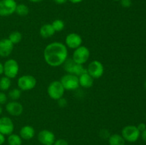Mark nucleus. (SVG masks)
<instances>
[{"label":"nucleus","mask_w":146,"mask_h":145,"mask_svg":"<svg viewBox=\"0 0 146 145\" xmlns=\"http://www.w3.org/2000/svg\"><path fill=\"white\" fill-rule=\"evenodd\" d=\"M83 43V39L79 34L76 33H71L66 37L65 45L71 49H76L80 47Z\"/></svg>","instance_id":"9b49d317"},{"label":"nucleus","mask_w":146,"mask_h":145,"mask_svg":"<svg viewBox=\"0 0 146 145\" xmlns=\"http://www.w3.org/2000/svg\"><path fill=\"white\" fill-rule=\"evenodd\" d=\"M7 99H8V97L7 95L4 93L3 91L0 92V105H4L6 104L7 102Z\"/></svg>","instance_id":"bb28decb"},{"label":"nucleus","mask_w":146,"mask_h":145,"mask_svg":"<svg viewBox=\"0 0 146 145\" xmlns=\"http://www.w3.org/2000/svg\"><path fill=\"white\" fill-rule=\"evenodd\" d=\"M113 1H120V0H113Z\"/></svg>","instance_id":"58836bf2"},{"label":"nucleus","mask_w":146,"mask_h":145,"mask_svg":"<svg viewBox=\"0 0 146 145\" xmlns=\"http://www.w3.org/2000/svg\"><path fill=\"white\" fill-rule=\"evenodd\" d=\"M4 73V64L0 62V75Z\"/></svg>","instance_id":"c9c22d12"},{"label":"nucleus","mask_w":146,"mask_h":145,"mask_svg":"<svg viewBox=\"0 0 146 145\" xmlns=\"http://www.w3.org/2000/svg\"><path fill=\"white\" fill-rule=\"evenodd\" d=\"M21 90L19 88H14L11 90L9 92L8 97L11 100L16 101L19 100L21 97Z\"/></svg>","instance_id":"b1692460"},{"label":"nucleus","mask_w":146,"mask_h":145,"mask_svg":"<svg viewBox=\"0 0 146 145\" xmlns=\"http://www.w3.org/2000/svg\"><path fill=\"white\" fill-rule=\"evenodd\" d=\"M60 82L64 86L65 90H76L80 86L78 77L73 74L66 73L61 77Z\"/></svg>","instance_id":"39448f33"},{"label":"nucleus","mask_w":146,"mask_h":145,"mask_svg":"<svg viewBox=\"0 0 146 145\" xmlns=\"http://www.w3.org/2000/svg\"><path fill=\"white\" fill-rule=\"evenodd\" d=\"M64 68L67 73L73 74L78 77L87 72L86 68H84L83 65L76 63L72 58H67L66 60L64 63Z\"/></svg>","instance_id":"20e7f679"},{"label":"nucleus","mask_w":146,"mask_h":145,"mask_svg":"<svg viewBox=\"0 0 146 145\" xmlns=\"http://www.w3.org/2000/svg\"><path fill=\"white\" fill-rule=\"evenodd\" d=\"M58 105L60 107H65L67 105V101L65 98H61L58 100Z\"/></svg>","instance_id":"c85d7f7f"},{"label":"nucleus","mask_w":146,"mask_h":145,"mask_svg":"<svg viewBox=\"0 0 146 145\" xmlns=\"http://www.w3.org/2000/svg\"><path fill=\"white\" fill-rule=\"evenodd\" d=\"M14 129V125L11 118L9 117H0V133L9 136L13 133Z\"/></svg>","instance_id":"f8f14e48"},{"label":"nucleus","mask_w":146,"mask_h":145,"mask_svg":"<svg viewBox=\"0 0 146 145\" xmlns=\"http://www.w3.org/2000/svg\"><path fill=\"white\" fill-rule=\"evenodd\" d=\"M87 72L94 79H98L104 73V65L98 61H93L88 64L86 68Z\"/></svg>","instance_id":"9d476101"},{"label":"nucleus","mask_w":146,"mask_h":145,"mask_svg":"<svg viewBox=\"0 0 146 145\" xmlns=\"http://www.w3.org/2000/svg\"><path fill=\"white\" fill-rule=\"evenodd\" d=\"M7 143L9 145H21L22 139L19 136V134H16L12 133L8 136Z\"/></svg>","instance_id":"aec40b11"},{"label":"nucleus","mask_w":146,"mask_h":145,"mask_svg":"<svg viewBox=\"0 0 146 145\" xmlns=\"http://www.w3.org/2000/svg\"><path fill=\"white\" fill-rule=\"evenodd\" d=\"M2 112H3V108H2V107H1V105H0V115L2 114Z\"/></svg>","instance_id":"4c0bfd02"},{"label":"nucleus","mask_w":146,"mask_h":145,"mask_svg":"<svg viewBox=\"0 0 146 145\" xmlns=\"http://www.w3.org/2000/svg\"><path fill=\"white\" fill-rule=\"evenodd\" d=\"M65 92V89L60 80H54L48 85L47 88V93L51 99L58 100L63 98Z\"/></svg>","instance_id":"7ed1b4c3"},{"label":"nucleus","mask_w":146,"mask_h":145,"mask_svg":"<svg viewBox=\"0 0 146 145\" xmlns=\"http://www.w3.org/2000/svg\"><path fill=\"white\" fill-rule=\"evenodd\" d=\"M14 45L8 38L0 40V56L5 58L11 55L14 49Z\"/></svg>","instance_id":"2eb2a0df"},{"label":"nucleus","mask_w":146,"mask_h":145,"mask_svg":"<svg viewBox=\"0 0 146 145\" xmlns=\"http://www.w3.org/2000/svg\"><path fill=\"white\" fill-rule=\"evenodd\" d=\"M6 110L11 116L17 117L21 115L24 111L23 105L17 101H10L6 105Z\"/></svg>","instance_id":"4468645a"},{"label":"nucleus","mask_w":146,"mask_h":145,"mask_svg":"<svg viewBox=\"0 0 146 145\" xmlns=\"http://www.w3.org/2000/svg\"><path fill=\"white\" fill-rule=\"evenodd\" d=\"M15 13L19 16H26L29 13V9L24 4H17Z\"/></svg>","instance_id":"412c9836"},{"label":"nucleus","mask_w":146,"mask_h":145,"mask_svg":"<svg viewBox=\"0 0 146 145\" xmlns=\"http://www.w3.org/2000/svg\"><path fill=\"white\" fill-rule=\"evenodd\" d=\"M16 0H0V16H9L15 13Z\"/></svg>","instance_id":"1a4fd4ad"},{"label":"nucleus","mask_w":146,"mask_h":145,"mask_svg":"<svg viewBox=\"0 0 146 145\" xmlns=\"http://www.w3.org/2000/svg\"><path fill=\"white\" fill-rule=\"evenodd\" d=\"M145 89H146V81H145Z\"/></svg>","instance_id":"ea45409f"},{"label":"nucleus","mask_w":146,"mask_h":145,"mask_svg":"<svg viewBox=\"0 0 146 145\" xmlns=\"http://www.w3.org/2000/svg\"><path fill=\"white\" fill-rule=\"evenodd\" d=\"M90 54L89 49L86 46L81 45L74 50L72 59L76 63L84 65L89 59Z\"/></svg>","instance_id":"0eeeda50"},{"label":"nucleus","mask_w":146,"mask_h":145,"mask_svg":"<svg viewBox=\"0 0 146 145\" xmlns=\"http://www.w3.org/2000/svg\"><path fill=\"white\" fill-rule=\"evenodd\" d=\"M68 49L65 44L61 42H52L46 46L44 58L48 65L58 67L63 65L68 58Z\"/></svg>","instance_id":"f257e3e1"},{"label":"nucleus","mask_w":146,"mask_h":145,"mask_svg":"<svg viewBox=\"0 0 146 145\" xmlns=\"http://www.w3.org/2000/svg\"><path fill=\"white\" fill-rule=\"evenodd\" d=\"M19 66L16 60L9 59L4 64V74L10 79L16 78L19 73Z\"/></svg>","instance_id":"6e6552de"},{"label":"nucleus","mask_w":146,"mask_h":145,"mask_svg":"<svg viewBox=\"0 0 146 145\" xmlns=\"http://www.w3.org/2000/svg\"><path fill=\"white\" fill-rule=\"evenodd\" d=\"M55 32V30L53 28L51 24H46L41 26L39 31L40 35L43 38H48L53 36Z\"/></svg>","instance_id":"a211bd4d"},{"label":"nucleus","mask_w":146,"mask_h":145,"mask_svg":"<svg viewBox=\"0 0 146 145\" xmlns=\"http://www.w3.org/2000/svg\"><path fill=\"white\" fill-rule=\"evenodd\" d=\"M121 136L123 137L125 142L133 143L138 140L141 136V132L138 130L137 126L127 125L123 128L121 131Z\"/></svg>","instance_id":"f03ea898"},{"label":"nucleus","mask_w":146,"mask_h":145,"mask_svg":"<svg viewBox=\"0 0 146 145\" xmlns=\"http://www.w3.org/2000/svg\"><path fill=\"white\" fill-rule=\"evenodd\" d=\"M54 145H68V143L66 139H58L55 140Z\"/></svg>","instance_id":"cd10ccee"},{"label":"nucleus","mask_w":146,"mask_h":145,"mask_svg":"<svg viewBox=\"0 0 146 145\" xmlns=\"http://www.w3.org/2000/svg\"><path fill=\"white\" fill-rule=\"evenodd\" d=\"M8 38L14 45V44H19V43L21 42V39H22V34L18 31H12V32L9 35Z\"/></svg>","instance_id":"4be33fe9"},{"label":"nucleus","mask_w":146,"mask_h":145,"mask_svg":"<svg viewBox=\"0 0 146 145\" xmlns=\"http://www.w3.org/2000/svg\"><path fill=\"white\" fill-rule=\"evenodd\" d=\"M137 128L138 129V130L141 132H142L143 131H144L146 129V125L145 123H140L139 125L137 126Z\"/></svg>","instance_id":"7c9ffc66"},{"label":"nucleus","mask_w":146,"mask_h":145,"mask_svg":"<svg viewBox=\"0 0 146 145\" xmlns=\"http://www.w3.org/2000/svg\"><path fill=\"white\" fill-rule=\"evenodd\" d=\"M53 1L57 4H65V3H66V1H68V0H53Z\"/></svg>","instance_id":"72a5a7b5"},{"label":"nucleus","mask_w":146,"mask_h":145,"mask_svg":"<svg viewBox=\"0 0 146 145\" xmlns=\"http://www.w3.org/2000/svg\"><path fill=\"white\" fill-rule=\"evenodd\" d=\"M109 145H125V141L121 134H113L108 137Z\"/></svg>","instance_id":"6ab92c4d"},{"label":"nucleus","mask_w":146,"mask_h":145,"mask_svg":"<svg viewBox=\"0 0 146 145\" xmlns=\"http://www.w3.org/2000/svg\"><path fill=\"white\" fill-rule=\"evenodd\" d=\"M11 85V81L10 78L5 76L0 78V90L1 91H7L10 88Z\"/></svg>","instance_id":"5701e85b"},{"label":"nucleus","mask_w":146,"mask_h":145,"mask_svg":"<svg viewBox=\"0 0 146 145\" xmlns=\"http://www.w3.org/2000/svg\"><path fill=\"white\" fill-rule=\"evenodd\" d=\"M101 136L104 139H106V138L109 137L110 134L106 129H103V130L101 131Z\"/></svg>","instance_id":"c756f323"},{"label":"nucleus","mask_w":146,"mask_h":145,"mask_svg":"<svg viewBox=\"0 0 146 145\" xmlns=\"http://www.w3.org/2000/svg\"><path fill=\"white\" fill-rule=\"evenodd\" d=\"M94 78L87 72L82 74V75L78 77L80 86L83 87L84 88H91L93 85H94Z\"/></svg>","instance_id":"f3484780"},{"label":"nucleus","mask_w":146,"mask_h":145,"mask_svg":"<svg viewBox=\"0 0 146 145\" xmlns=\"http://www.w3.org/2000/svg\"><path fill=\"white\" fill-rule=\"evenodd\" d=\"M29 1H31V2L32 3H39V2H41V1H43L44 0H29Z\"/></svg>","instance_id":"e433bc0d"},{"label":"nucleus","mask_w":146,"mask_h":145,"mask_svg":"<svg viewBox=\"0 0 146 145\" xmlns=\"http://www.w3.org/2000/svg\"><path fill=\"white\" fill-rule=\"evenodd\" d=\"M19 89L21 91H29L34 89L36 85V79L33 75H24L19 77L17 80Z\"/></svg>","instance_id":"423d86ee"},{"label":"nucleus","mask_w":146,"mask_h":145,"mask_svg":"<svg viewBox=\"0 0 146 145\" xmlns=\"http://www.w3.org/2000/svg\"><path fill=\"white\" fill-rule=\"evenodd\" d=\"M35 135V129L30 125H25L22 127L19 131V136L24 140L31 139Z\"/></svg>","instance_id":"dca6fc26"},{"label":"nucleus","mask_w":146,"mask_h":145,"mask_svg":"<svg viewBox=\"0 0 146 145\" xmlns=\"http://www.w3.org/2000/svg\"><path fill=\"white\" fill-rule=\"evenodd\" d=\"M53 28H54L56 32H58V31H61L64 30V27H65V24H64V21H62L61 19H56L53 21V23L51 24Z\"/></svg>","instance_id":"393cba45"},{"label":"nucleus","mask_w":146,"mask_h":145,"mask_svg":"<svg viewBox=\"0 0 146 145\" xmlns=\"http://www.w3.org/2000/svg\"><path fill=\"white\" fill-rule=\"evenodd\" d=\"M38 140L43 145H54L56 140L54 134L48 129L40 131L38 134Z\"/></svg>","instance_id":"ddd939ff"},{"label":"nucleus","mask_w":146,"mask_h":145,"mask_svg":"<svg viewBox=\"0 0 146 145\" xmlns=\"http://www.w3.org/2000/svg\"><path fill=\"white\" fill-rule=\"evenodd\" d=\"M141 136L143 140L146 142V129L144 131H143L142 132H141Z\"/></svg>","instance_id":"473e14b6"},{"label":"nucleus","mask_w":146,"mask_h":145,"mask_svg":"<svg viewBox=\"0 0 146 145\" xmlns=\"http://www.w3.org/2000/svg\"><path fill=\"white\" fill-rule=\"evenodd\" d=\"M6 141L5 135H4L3 134L0 133V145H3L4 144Z\"/></svg>","instance_id":"2f4dec72"},{"label":"nucleus","mask_w":146,"mask_h":145,"mask_svg":"<svg viewBox=\"0 0 146 145\" xmlns=\"http://www.w3.org/2000/svg\"><path fill=\"white\" fill-rule=\"evenodd\" d=\"M121 7L123 8H129L132 5V1L131 0H120Z\"/></svg>","instance_id":"a878e982"},{"label":"nucleus","mask_w":146,"mask_h":145,"mask_svg":"<svg viewBox=\"0 0 146 145\" xmlns=\"http://www.w3.org/2000/svg\"><path fill=\"white\" fill-rule=\"evenodd\" d=\"M68 1H69L72 4H78V3L82 2L84 0H68Z\"/></svg>","instance_id":"f704fd0d"},{"label":"nucleus","mask_w":146,"mask_h":145,"mask_svg":"<svg viewBox=\"0 0 146 145\" xmlns=\"http://www.w3.org/2000/svg\"><path fill=\"white\" fill-rule=\"evenodd\" d=\"M145 118H146V115H145Z\"/></svg>","instance_id":"a19ab883"}]
</instances>
